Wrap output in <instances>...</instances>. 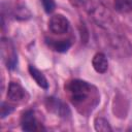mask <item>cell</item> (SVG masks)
I'll list each match as a JSON object with an SVG mask.
<instances>
[{"instance_id":"1","label":"cell","mask_w":132,"mask_h":132,"mask_svg":"<svg viewBox=\"0 0 132 132\" xmlns=\"http://www.w3.org/2000/svg\"><path fill=\"white\" fill-rule=\"evenodd\" d=\"M65 90L73 104H80L89 97L91 86L85 80L73 79L65 86Z\"/></svg>"},{"instance_id":"2","label":"cell","mask_w":132,"mask_h":132,"mask_svg":"<svg viewBox=\"0 0 132 132\" xmlns=\"http://www.w3.org/2000/svg\"><path fill=\"white\" fill-rule=\"evenodd\" d=\"M1 55L8 69H13L16 66L18 63L16 54L12 43L8 39H2L1 41Z\"/></svg>"},{"instance_id":"3","label":"cell","mask_w":132,"mask_h":132,"mask_svg":"<svg viewBox=\"0 0 132 132\" xmlns=\"http://www.w3.org/2000/svg\"><path fill=\"white\" fill-rule=\"evenodd\" d=\"M48 29L54 34H64L69 29V21L63 14H55L48 21Z\"/></svg>"},{"instance_id":"4","label":"cell","mask_w":132,"mask_h":132,"mask_svg":"<svg viewBox=\"0 0 132 132\" xmlns=\"http://www.w3.org/2000/svg\"><path fill=\"white\" fill-rule=\"evenodd\" d=\"M45 104L48 110L58 114L59 117H67L70 113L68 106L57 98H53V97L47 98L45 101Z\"/></svg>"},{"instance_id":"5","label":"cell","mask_w":132,"mask_h":132,"mask_svg":"<svg viewBox=\"0 0 132 132\" xmlns=\"http://www.w3.org/2000/svg\"><path fill=\"white\" fill-rule=\"evenodd\" d=\"M21 126L24 131H35L37 129V121L32 110H27L21 119Z\"/></svg>"},{"instance_id":"6","label":"cell","mask_w":132,"mask_h":132,"mask_svg":"<svg viewBox=\"0 0 132 132\" xmlns=\"http://www.w3.org/2000/svg\"><path fill=\"white\" fill-rule=\"evenodd\" d=\"M25 90L24 88L15 81H11L8 86L7 90V97L12 101H21L25 98Z\"/></svg>"},{"instance_id":"7","label":"cell","mask_w":132,"mask_h":132,"mask_svg":"<svg viewBox=\"0 0 132 132\" xmlns=\"http://www.w3.org/2000/svg\"><path fill=\"white\" fill-rule=\"evenodd\" d=\"M92 65L96 72L105 73L108 68V61L106 56L103 53H97L92 59Z\"/></svg>"},{"instance_id":"8","label":"cell","mask_w":132,"mask_h":132,"mask_svg":"<svg viewBox=\"0 0 132 132\" xmlns=\"http://www.w3.org/2000/svg\"><path fill=\"white\" fill-rule=\"evenodd\" d=\"M28 70H29V73H30V75L32 76V78L36 81V84H37L40 88H42V89H44V90H46V89L48 88L47 79H46V77L43 75V73H42L40 70H38L36 67H34V66H32V65L29 66Z\"/></svg>"},{"instance_id":"9","label":"cell","mask_w":132,"mask_h":132,"mask_svg":"<svg viewBox=\"0 0 132 132\" xmlns=\"http://www.w3.org/2000/svg\"><path fill=\"white\" fill-rule=\"evenodd\" d=\"M47 44L54 51L59 52V53H65L71 46V42L68 39H64V40H52V39H50L47 41Z\"/></svg>"},{"instance_id":"10","label":"cell","mask_w":132,"mask_h":132,"mask_svg":"<svg viewBox=\"0 0 132 132\" xmlns=\"http://www.w3.org/2000/svg\"><path fill=\"white\" fill-rule=\"evenodd\" d=\"M114 8L122 13L132 12V0H114Z\"/></svg>"},{"instance_id":"11","label":"cell","mask_w":132,"mask_h":132,"mask_svg":"<svg viewBox=\"0 0 132 132\" xmlns=\"http://www.w3.org/2000/svg\"><path fill=\"white\" fill-rule=\"evenodd\" d=\"M94 125H95V129L97 131H102V132L111 131V127H110L109 123L103 118H97L94 122Z\"/></svg>"},{"instance_id":"12","label":"cell","mask_w":132,"mask_h":132,"mask_svg":"<svg viewBox=\"0 0 132 132\" xmlns=\"http://www.w3.org/2000/svg\"><path fill=\"white\" fill-rule=\"evenodd\" d=\"M14 109V106L9 104V103H6V102H3L1 104V118L4 119L5 117H7L8 114H10Z\"/></svg>"},{"instance_id":"13","label":"cell","mask_w":132,"mask_h":132,"mask_svg":"<svg viewBox=\"0 0 132 132\" xmlns=\"http://www.w3.org/2000/svg\"><path fill=\"white\" fill-rule=\"evenodd\" d=\"M41 1H42V5H43V8H44L45 12L51 13V12L54 11V9L56 7V4H55L54 0H41Z\"/></svg>"},{"instance_id":"14","label":"cell","mask_w":132,"mask_h":132,"mask_svg":"<svg viewBox=\"0 0 132 132\" xmlns=\"http://www.w3.org/2000/svg\"><path fill=\"white\" fill-rule=\"evenodd\" d=\"M73 6H79V5H81L84 2H85V0H68Z\"/></svg>"}]
</instances>
